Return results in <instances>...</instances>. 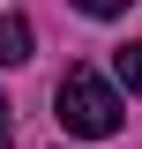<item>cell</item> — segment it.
<instances>
[{"mask_svg":"<svg viewBox=\"0 0 142 149\" xmlns=\"http://www.w3.org/2000/svg\"><path fill=\"white\" fill-rule=\"evenodd\" d=\"M8 134H15V119H8V97H0V149H8Z\"/></svg>","mask_w":142,"mask_h":149,"instance_id":"5","label":"cell"},{"mask_svg":"<svg viewBox=\"0 0 142 149\" xmlns=\"http://www.w3.org/2000/svg\"><path fill=\"white\" fill-rule=\"evenodd\" d=\"M112 67H120V82L142 97V45H120V52H112Z\"/></svg>","mask_w":142,"mask_h":149,"instance_id":"3","label":"cell"},{"mask_svg":"<svg viewBox=\"0 0 142 149\" xmlns=\"http://www.w3.org/2000/svg\"><path fill=\"white\" fill-rule=\"evenodd\" d=\"M53 119H60L67 134L105 142V134H120V90H112L105 74H90V67H67L60 90H53Z\"/></svg>","mask_w":142,"mask_h":149,"instance_id":"1","label":"cell"},{"mask_svg":"<svg viewBox=\"0 0 142 149\" xmlns=\"http://www.w3.org/2000/svg\"><path fill=\"white\" fill-rule=\"evenodd\" d=\"M75 8H82V15H97V22H105V15H120L127 0H75Z\"/></svg>","mask_w":142,"mask_h":149,"instance_id":"4","label":"cell"},{"mask_svg":"<svg viewBox=\"0 0 142 149\" xmlns=\"http://www.w3.org/2000/svg\"><path fill=\"white\" fill-rule=\"evenodd\" d=\"M22 60H30V22L0 15V67H22Z\"/></svg>","mask_w":142,"mask_h":149,"instance_id":"2","label":"cell"}]
</instances>
